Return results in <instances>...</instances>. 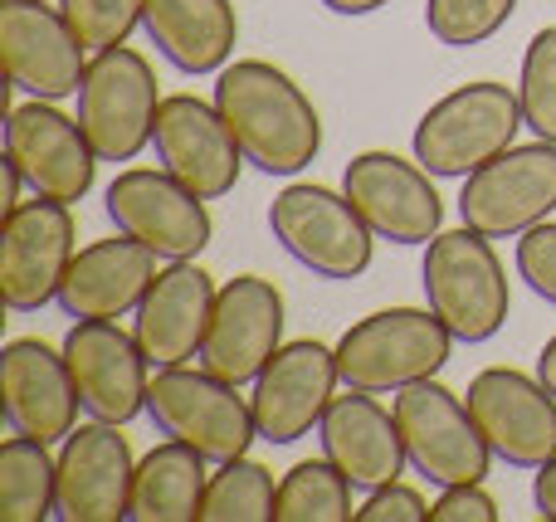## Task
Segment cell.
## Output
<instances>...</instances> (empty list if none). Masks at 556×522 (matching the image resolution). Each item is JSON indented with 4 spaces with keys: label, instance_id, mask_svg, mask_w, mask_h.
Instances as JSON below:
<instances>
[{
    "label": "cell",
    "instance_id": "cell-30",
    "mask_svg": "<svg viewBox=\"0 0 556 522\" xmlns=\"http://www.w3.org/2000/svg\"><path fill=\"white\" fill-rule=\"evenodd\" d=\"M518 0H425V25L440 44L473 49L513 20Z\"/></svg>",
    "mask_w": 556,
    "mask_h": 522
},
{
    "label": "cell",
    "instance_id": "cell-8",
    "mask_svg": "<svg viewBox=\"0 0 556 522\" xmlns=\"http://www.w3.org/2000/svg\"><path fill=\"white\" fill-rule=\"evenodd\" d=\"M391 410H395V425H401L405 455H410V464L434 488L483 484L489 479L493 449L464 396H454L450 386H440L430 377V381H415V386L395 391Z\"/></svg>",
    "mask_w": 556,
    "mask_h": 522
},
{
    "label": "cell",
    "instance_id": "cell-18",
    "mask_svg": "<svg viewBox=\"0 0 556 522\" xmlns=\"http://www.w3.org/2000/svg\"><path fill=\"white\" fill-rule=\"evenodd\" d=\"M78 386L68 371L64 347H49L39 338H15L0 352V416L15 435H29L39 445H64L78 425Z\"/></svg>",
    "mask_w": 556,
    "mask_h": 522
},
{
    "label": "cell",
    "instance_id": "cell-12",
    "mask_svg": "<svg viewBox=\"0 0 556 522\" xmlns=\"http://www.w3.org/2000/svg\"><path fill=\"white\" fill-rule=\"evenodd\" d=\"M84 39L64 10L49 0H0V54H5L10 88L45 103H64L84 88L88 59Z\"/></svg>",
    "mask_w": 556,
    "mask_h": 522
},
{
    "label": "cell",
    "instance_id": "cell-37",
    "mask_svg": "<svg viewBox=\"0 0 556 522\" xmlns=\"http://www.w3.org/2000/svg\"><path fill=\"white\" fill-rule=\"evenodd\" d=\"M332 15H371V10H381V5H391V0H323Z\"/></svg>",
    "mask_w": 556,
    "mask_h": 522
},
{
    "label": "cell",
    "instance_id": "cell-38",
    "mask_svg": "<svg viewBox=\"0 0 556 522\" xmlns=\"http://www.w3.org/2000/svg\"><path fill=\"white\" fill-rule=\"evenodd\" d=\"M538 377H542V386L556 396V338H547V347H542V357H538Z\"/></svg>",
    "mask_w": 556,
    "mask_h": 522
},
{
    "label": "cell",
    "instance_id": "cell-9",
    "mask_svg": "<svg viewBox=\"0 0 556 522\" xmlns=\"http://www.w3.org/2000/svg\"><path fill=\"white\" fill-rule=\"evenodd\" d=\"M556 211V142H513L503 156L464 176L459 215L489 240H513Z\"/></svg>",
    "mask_w": 556,
    "mask_h": 522
},
{
    "label": "cell",
    "instance_id": "cell-7",
    "mask_svg": "<svg viewBox=\"0 0 556 522\" xmlns=\"http://www.w3.org/2000/svg\"><path fill=\"white\" fill-rule=\"evenodd\" d=\"M156 113H162V93H156L147 54L113 44L88 59L84 88H78V123L98 162H137V152L156 132Z\"/></svg>",
    "mask_w": 556,
    "mask_h": 522
},
{
    "label": "cell",
    "instance_id": "cell-5",
    "mask_svg": "<svg viewBox=\"0 0 556 522\" xmlns=\"http://www.w3.org/2000/svg\"><path fill=\"white\" fill-rule=\"evenodd\" d=\"M147 416L156 420L166 440L201 449L211 464L250 455V445L260 440L254 406L240 396V386L215 377L211 367H191V361L156 371L152 391H147Z\"/></svg>",
    "mask_w": 556,
    "mask_h": 522
},
{
    "label": "cell",
    "instance_id": "cell-4",
    "mask_svg": "<svg viewBox=\"0 0 556 522\" xmlns=\"http://www.w3.org/2000/svg\"><path fill=\"white\" fill-rule=\"evenodd\" d=\"M425 303L444 318V328L459 342H489L503 332L513 313L508 293V269H503L498 250L489 244V234H479L473 225L464 230H440L425 244Z\"/></svg>",
    "mask_w": 556,
    "mask_h": 522
},
{
    "label": "cell",
    "instance_id": "cell-13",
    "mask_svg": "<svg viewBox=\"0 0 556 522\" xmlns=\"http://www.w3.org/2000/svg\"><path fill=\"white\" fill-rule=\"evenodd\" d=\"M64 357L88 420L127 425L147 410L152 361H147L137 332H123L113 318H78L64 338Z\"/></svg>",
    "mask_w": 556,
    "mask_h": 522
},
{
    "label": "cell",
    "instance_id": "cell-16",
    "mask_svg": "<svg viewBox=\"0 0 556 522\" xmlns=\"http://www.w3.org/2000/svg\"><path fill=\"white\" fill-rule=\"evenodd\" d=\"M469 410L489 449L508 469H542L556 459V396L542 377L513 367H489L469 381Z\"/></svg>",
    "mask_w": 556,
    "mask_h": 522
},
{
    "label": "cell",
    "instance_id": "cell-20",
    "mask_svg": "<svg viewBox=\"0 0 556 522\" xmlns=\"http://www.w3.org/2000/svg\"><path fill=\"white\" fill-rule=\"evenodd\" d=\"M283 293L260 273H240L215 293L201 367H211L235 386H254L274 352L283 347Z\"/></svg>",
    "mask_w": 556,
    "mask_h": 522
},
{
    "label": "cell",
    "instance_id": "cell-33",
    "mask_svg": "<svg viewBox=\"0 0 556 522\" xmlns=\"http://www.w3.org/2000/svg\"><path fill=\"white\" fill-rule=\"evenodd\" d=\"M518 279L556 308V220H542L528 234H518Z\"/></svg>",
    "mask_w": 556,
    "mask_h": 522
},
{
    "label": "cell",
    "instance_id": "cell-29",
    "mask_svg": "<svg viewBox=\"0 0 556 522\" xmlns=\"http://www.w3.org/2000/svg\"><path fill=\"white\" fill-rule=\"evenodd\" d=\"M278 504V484L250 455L225 459L211 474L201 498V522H269Z\"/></svg>",
    "mask_w": 556,
    "mask_h": 522
},
{
    "label": "cell",
    "instance_id": "cell-26",
    "mask_svg": "<svg viewBox=\"0 0 556 522\" xmlns=\"http://www.w3.org/2000/svg\"><path fill=\"white\" fill-rule=\"evenodd\" d=\"M211 459L201 449L181 445V440H166L152 455L137 464L132 479V508L127 518L132 522H195L201 518V498H205V474Z\"/></svg>",
    "mask_w": 556,
    "mask_h": 522
},
{
    "label": "cell",
    "instance_id": "cell-10",
    "mask_svg": "<svg viewBox=\"0 0 556 522\" xmlns=\"http://www.w3.org/2000/svg\"><path fill=\"white\" fill-rule=\"evenodd\" d=\"M74 211L54 195L20 201L0 230V298L10 313H39L59 298L74 264Z\"/></svg>",
    "mask_w": 556,
    "mask_h": 522
},
{
    "label": "cell",
    "instance_id": "cell-34",
    "mask_svg": "<svg viewBox=\"0 0 556 522\" xmlns=\"http://www.w3.org/2000/svg\"><path fill=\"white\" fill-rule=\"evenodd\" d=\"M430 518V504L420 498V488L410 484H386V488H371L366 504L356 508V522H425Z\"/></svg>",
    "mask_w": 556,
    "mask_h": 522
},
{
    "label": "cell",
    "instance_id": "cell-23",
    "mask_svg": "<svg viewBox=\"0 0 556 522\" xmlns=\"http://www.w3.org/2000/svg\"><path fill=\"white\" fill-rule=\"evenodd\" d=\"M317 440H323V455L352 479L362 494L371 488H386L405 474L410 455H405L401 425H395V410H386L376 400V391H352L337 396L327 406L323 425H317Z\"/></svg>",
    "mask_w": 556,
    "mask_h": 522
},
{
    "label": "cell",
    "instance_id": "cell-32",
    "mask_svg": "<svg viewBox=\"0 0 556 522\" xmlns=\"http://www.w3.org/2000/svg\"><path fill=\"white\" fill-rule=\"evenodd\" d=\"M142 5L147 0H59V10L68 15V25L78 29L88 49H113L127 44L137 25H142Z\"/></svg>",
    "mask_w": 556,
    "mask_h": 522
},
{
    "label": "cell",
    "instance_id": "cell-2",
    "mask_svg": "<svg viewBox=\"0 0 556 522\" xmlns=\"http://www.w3.org/2000/svg\"><path fill=\"white\" fill-rule=\"evenodd\" d=\"M454 342L459 338L434 308H381L337 338V371L352 391L395 396L415 381L440 377L450 367Z\"/></svg>",
    "mask_w": 556,
    "mask_h": 522
},
{
    "label": "cell",
    "instance_id": "cell-14",
    "mask_svg": "<svg viewBox=\"0 0 556 522\" xmlns=\"http://www.w3.org/2000/svg\"><path fill=\"white\" fill-rule=\"evenodd\" d=\"M342 191L376 230V240L430 244L444 225V201L430 171L395 152H356L342 171Z\"/></svg>",
    "mask_w": 556,
    "mask_h": 522
},
{
    "label": "cell",
    "instance_id": "cell-27",
    "mask_svg": "<svg viewBox=\"0 0 556 522\" xmlns=\"http://www.w3.org/2000/svg\"><path fill=\"white\" fill-rule=\"evenodd\" d=\"M59 513V459L49 445L15 435L0 445V522H45Z\"/></svg>",
    "mask_w": 556,
    "mask_h": 522
},
{
    "label": "cell",
    "instance_id": "cell-25",
    "mask_svg": "<svg viewBox=\"0 0 556 522\" xmlns=\"http://www.w3.org/2000/svg\"><path fill=\"white\" fill-rule=\"evenodd\" d=\"M142 29L181 74H220L240 39L230 0H147Z\"/></svg>",
    "mask_w": 556,
    "mask_h": 522
},
{
    "label": "cell",
    "instance_id": "cell-28",
    "mask_svg": "<svg viewBox=\"0 0 556 522\" xmlns=\"http://www.w3.org/2000/svg\"><path fill=\"white\" fill-rule=\"evenodd\" d=\"M352 479L332 464V459H303L283 474L278 484V504L274 518L278 522H346L356 518L352 508Z\"/></svg>",
    "mask_w": 556,
    "mask_h": 522
},
{
    "label": "cell",
    "instance_id": "cell-17",
    "mask_svg": "<svg viewBox=\"0 0 556 522\" xmlns=\"http://www.w3.org/2000/svg\"><path fill=\"white\" fill-rule=\"evenodd\" d=\"M5 156L25 171L35 195H54V201L74 205L93 191L98 152H93V142H88L84 123L59 113V103L35 98V103L10 107Z\"/></svg>",
    "mask_w": 556,
    "mask_h": 522
},
{
    "label": "cell",
    "instance_id": "cell-36",
    "mask_svg": "<svg viewBox=\"0 0 556 522\" xmlns=\"http://www.w3.org/2000/svg\"><path fill=\"white\" fill-rule=\"evenodd\" d=\"M532 504H538L542 518H556V459L538 469V484H532Z\"/></svg>",
    "mask_w": 556,
    "mask_h": 522
},
{
    "label": "cell",
    "instance_id": "cell-35",
    "mask_svg": "<svg viewBox=\"0 0 556 522\" xmlns=\"http://www.w3.org/2000/svg\"><path fill=\"white\" fill-rule=\"evenodd\" d=\"M430 522H498V504L483 484H454L430 504Z\"/></svg>",
    "mask_w": 556,
    "mask_h": 522
},
{
    "label": "cell",
    "instance_id": "cell-1",
    "mask_svg": "<svg viewBox=\"0 0 556 522\" xmlns=\"http://www.w3.org/2000/svg\"><path fill=\"white\" fill-rule=\"evenodd\" d=\"M215 107L230 123L244 162L264 176H298L323 152V117L313 98L269 59H235L215 78Z\"/></svg>",
    "mask_w": 556,
    "mask_h": 522
},
{
    "label": "cell",
    "instance_id": "cell-6",
    "mask_svg": "<svg viewBox=\"0 0 556 522\" xmlns=\"http://www.w3.org/2000/svg\"><path fill=\"white\" fill-rule=\"evenodd\" d=\"M269 230L317 279L346 283L371 269L376 230L346 201V191H332V186H317V181L283 186L269 205Z\"/></svg>",
    "mask_w": 556,
    "mask_h": 522
},
{
    "label": "cell",
    "instance_id": "cell-3",
    "mask_svg": "<svg viewBox=\"0 0 556 522\" xmlns=\"http://www.w3.org/2000/svg\"><path fill=\"white\" fill-rule=\"evenodd\" d=\"M522 127H528L522 98L513 93L508 84L479 78V84H464V88H454V93H444L440 103L415 123L410 152L430 176L464 181V176H473L479 166H489L493 156L508 152Z\"/></svg>",
    "mask_w": 556,
    "mask_h": 522
},
{
    "label": "cell",
    "instance_id": "cell-22",
    "mask_svg": "<svg viewBox=\"0 0 556 522\" xmlns=\"http://www.w3.org/2000/svg\"><path fill=\"white\" fill-rule=\"evenodd\" d=\"M215 283L195 259H166V269L152 279L147 298L132 313V332L142 342L152 371L186 367L191 357H201L205 332H211L215 313Z\"/></svg>",
    "mask_w": 556,
    "mask_h": 522
},
{
    "label": "cell",
    "instance_id": "cell-15",
    "mask_svg": "<svg viewBox=\"0 0 556 522\" xmlns=\"http://www.w3.org/2000/svg\"><path fill=\"white\" fill-rule=\"evenodd\" d=\"M337 347L317 338H298L283 342L274 352V361L260 371L254 381V425H260V440L269 445H298L303 435H313L323 425L327 406L337 400Z\"/></svg>",
    "mask_w": 556,
    "mask_h": 522
},
{
    "label": "cell",
    "instance_id": "cell-19",
    "mask_svg": "<svg viewBox=\"0 0 556 522\" xmlns=\"http://www.w3.org/2000/svg\"><path fill=\"white\" fill-rule=\"evenodd\" d=\"M152 147L166 171L181 186H191L201 201H220V195H230L240 186L244 152L235 142L230 123L220 117V107H215V98L211 103L195 93L162 98Z\"/></svg>",
    "mask_w": 556,
    "mask_h": 522
},
{
    "label": "cell",
    "instance_id": "cell-24",
    "mask_svg": "<svg viewBox=\"0 0 556 522\" xmlns=\"http://www.w3.org/2000/svg\"><path fill=\"white\" fill-rule=\"evenodd\" d=\"M156 273H162L156 269V254L147 250L142 240L117 230L113 240H98L74 254V264H68V273H64V289H59V308L74 322L78 318H113L117 322V318H127V313H137V303L147 298Z\"/></svg>",
    "mask_w": 556,
    "mask_h": 522
},
{
    "label": "cell",
    "instance_id": "cell-31",
    "mask_svg": "<svg viewBox=\"0 0 556 522\" xmlns=\"http://www.w3.org/2000/svg\"><path fill=\"white\" fill-rule=\"evenodd\" d=\"M522 117H528L532 137L556 142V25L538 29L522 54V78H518Z\"/></svg>",
    "mask_w": 556,
    "mask_h": 522
},
{
    "label": "cell",
    "instance_id": "cell-11",
    "mask_svg": "<svg viewBox=\"0 0 556 522\" xmlns=\"http://www.w3.org/2000/svg\"><path fill=\"white\" fill-rule=\"evenodd\" d=\"M108 215L123 234L142 240L156 259H195L211 244L215 225L205 201L181 186L172 171L152 166H127L108 186Z\"/></svg>",
    "mask_w": 556,
    "mask_h": 522
},
{
    "label": "cell",
    "instance_id": "cell-21",
    "mask_svg": "<svg viewBox=\"0 0 556 522\" xmlns=\"http://www.w3.org/2000/svg\"><path fill=\"white\" fill-rule=\"evenodd\" d=\"M132 445L123 425L88 420L59 445V518L64 522H123L132 508Z\"/></svg>",
    "mask_w": 556,
    "mask_h": 522
}]
</instances>
